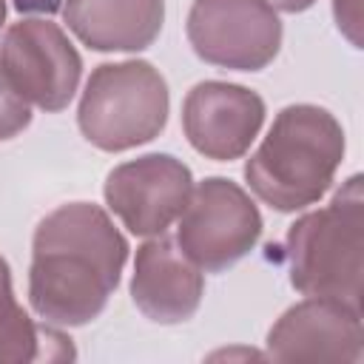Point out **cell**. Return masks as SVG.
<instances>
[{
	"label": "cell",
	"instance_id": "6da1fadb",
	"mask_svg": "<svg viewBox=\"0 0 364 364\" xmlns=\"http://www.w3.org/2000/svg\"><path fill=\"white\" fill-rule=\"evenodd\" d=\"M128 242L111 216L91 202L51 210L34 230L28 301L54 327L94 321L119 284Z\"/></svg>",
	"mask_w": 364,
	"mask_h": 364
},
{
	"label": "cell",
	"instance_id": "7a4b0ae2",
	"mask_svg": "<svg viewBox=\"0 0 364 364\" xmlns=\"http://www.w3.org/2000/svg\"><path fill=\"white\" fill-rule=\"evenodd\" d=\"M344 159V131L318 105H287L245 165L250 191L279 213L318 202Z\"/></svg>",
	"mask_w": 364,
	"mask_h": 364
},
{
	"label": "cell",
	"instance_id": "3957f363",
	"mask_svg": "<svg viewBox=\"0 0 364 364\" xmlns=\"http://www.w3.org/2000/svg\"><path fill=\"white\" fill-rule=\"evenodd\" d=\"M364 253V191L350 176L327 208L296 219L284 239L290 284L304 296L341 299L361 307Z\"/></svg>",
	"mask_w": 364,
	"mask_h": 364
},
{
	"label": "cell",
	"instance_id": "277c9868",
	"mask_svg": "<svg viewBox=\"0 0 364 364\" xmlns=\"http://www.w3.org/2000/svg\"><path fill=\"white\" fill-rule=\"evenodd\" d=\"M77 122L100 151L151 142L168 122V82L145 60L102 63L85 82Z\"/></svg>",
	"mask_w": 364,
	"mask_h": 364
},
{
	"label": "cell",
	"instance_id": "5b68a950",
	"mask_svg": "<svg viewBox=\"0 0 364 364\" xmlns=\"http://www.w3.org/2000/svg\"><path fill=\"white\" fill-rule=\"evenodd\" d=\"M262 236V213L253 199L230 179L210 176L199 182L182 213L176 242L182 253L208 273L236 264Z\"/></svg>",
	"mask_w": 364,
	"mask_h": 364
},
{
	"label": "cell",
	"instance_id": "8992f818",
	"mask_svg": "<svg viewBox=\"0 0 364 364\" xmlns=\"http://www.w3.org/2000/svg\"><path fill=\"white\" fill-rule=\"evenodd\" d=\"M188 43L210 65L259 71L279 54L282 23L264 0H193Z\"/></svg>",
	"mask_w": 364,
	"mask_h": 364
},
{
	"label": "cell",
	"instance_id": "52a82bcc",
	"mask_svg": "<svg viewBox=\"0 0 364 364\" xmlns=\"http://www.w3.org/2000/svg\"><path fill=\"white\" fill-rule=\"evenodd\" d=\"M105 202L134 236H162L182 213L193 176L171 154H145L117 165L105 179Z\"/></svg>",
	"mask_w": 364,
	"mask_h": 364
},
{
	"label": "cell",
	"instance_id": "ba28073f",
	"mask_svg": "<svg viewBox=\"0 0 364 364\" xmlns=\"http://www.w3.org/2000/svg\"><path fill=\"white\" fill-rule=\"evenodd\" d=\"M3 68L17 91L43 111H63L80 82L82 60L65 31L48 20H20L3 37Z\"/></svg>",
	"mask_w": 364,
	"mask_h": 364
},
{
	"label": "cell",
	"instance_id": "9c48e42d",
	"mask_svg": "<svg viewBox=\"0 0 364 364\" xmlns=\"http://www.w3.org/2000/svg\"><path fill=\"white\" fill-rule=\"evenodd\" d=\"M361 307L327 296H310L293 304L267 333V355L276 361L353 364L361 358Z\"/></svg>",
	"mask_w": 364,
	"mask_h": 364
},
{
	"label": "cell",
	"instance_id": "30bf717a",
	"mask_svg": "<svg viewBox=\"0 0 364 364\" xmlns=\"http://www.w3.org/2000/svg\"><path fill=\"white\" fill-rule=\"evenodd\" d=\"M264 122V100L233 82L208 80L188 91L182 102V128L193 151L208 159H239Z\"/></svg>",
	"mask_w": 364,
	"mask_h": 364
},
{
	"label": "cell",
	"instance_id": "8fae6325",
	"mask_svg": "<svg viewBox=\"0 0 364 364\" xmlns=\"http://www.w3.org/2000/svg\"><path fill=\"white\" fill-rule=\"evenodd\" d=\"M202 270L182 253V247L165 236H156L136 247L131 299L139 313L156 324L188 321L202 301Z\"/></svg>",
	"mask_w": 364,
	"mask_h": 364
},
{
	"label": "cell",
	"instance_id": "7c38bea8",
	"mask_svg": "<svg viewBox=\"0 0 364 364\" xmlns=\"http://www.w3.org/2000/svg\"><path fill=\"white\" fill-rule=\"evenodd\" d=\"M68 28L94 51H142L165 23V0H65Z\"/></svg>",
	"mask_w": 364,
	"mask_h": 364
},
{
	"label": "cell",
	"instance_id": "4fadbf2b",
	"mask_svg": "<svg viewBox=\"0 0 364 364\" xmlns=\"http://www.w3.org/2000/svg\"><path fill=\"white\" fill-rule=\"evenodd\" d=\"M60 350L65 358L74 355L65 336L51 327H40L28 318V313L14 301L11 273L6 259L0 256V364H20V361H40L57 358Z\"/></svg>",
	"mask_w": 364,
	"mask_h": 364
},
{
	"label": "cell",
	"instance_id": "5bb4252c",
	"mask_svg": "<svg viewBox=\"0 0 364 364\" xmlns=\"http://www.w3.org/2000/svg\"><path fill=\"white\" fill-rule=\"evenodd\" d=\"M28 122H31L28 100L17 91V85L11 82V77L0 60V142L17 136Z\"/></svg>",
	"mask_w": 364,
	"mask_h": 364
},
{
	"label": "cell",
	"instance_id": "9a60e30c",
	"mask_svg": "<svg viewBox=\"0 0 364 364\" xmlns=\"http://www.w3.org/2000/svg\"><path fill=\"white\" fill-rule=\"evenodd\" d=\"M333 14L338 28L358 48L361 46V0H333Z\"/></svg>",
	"mask_w": 364,
	"mask_h": 364
},
{
	"label": "cell",
	"instance_id": "2e32d148",
	"mask_svg": "<svg viewBox=\"0 0 364 364\" xmlns=\"http://www.w3.org/2000/svg\"><path fill=\"white\" fill-rule=\"evenodd\" d=\"M14 6L20 11H40V14H51L63 6V0H14Z\"/></svg>",
	"mask_w": 364,
	"mask_h": 364
},
{
	"label": "cell",
	"instance_id": "e0dca14e",
	"mask_svg": "<svg viewBox=\"0 0 364 364\" xmlns=\"http://www.w3.org/2000/svg\"><path fill=\"white\" fill-rule=\"evenodd\" d=\"M270 9H279V11H290V14H296V11H304V9H310L316 0H264Z\"/></svg>",
	"mask_w": 364,
	"mask_h": 364
},
{
	"label": "cell",
	"instance_id": "ac0fdd59",
	"mask_svg": "<svg viewBox=\"0 0 364 364\" xmlns=\"http://www.w3.org/2000/svg\"><path fill=\"white\" fill-rule=\"evenodd\" d=\"M3 20H6V0H0V26H3Z\"/></svg>",
	"mask_w": 364,
	"mask_h": 364
}]
</instances>
